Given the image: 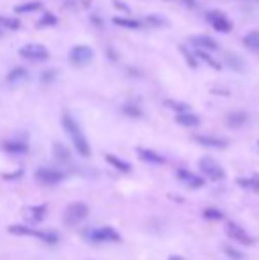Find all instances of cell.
Here are the masks:
<instances>
[{"label":"cell","mask_w":259,"mask_h":260,"mask_svg":"<svg viewBox=\"0 0 259 260\" xmlns=\"http://www.w3.org/2000/svg\"><path fill=\"white\" fill-rule=\"evenodd\" d=\"M57 23V18L53 16V14H45V16L39 20V23H38V27H46V25H55Z\"/></svg>","instance_id":"33"},{"label":"cell","mask_w":259,"mask_h":260,"mask_svg":"<svg viewBox=\"0 0 259 260\" xmlns=\"http://www.w3.org/2000/svg\"><path fill=\"white\" fill-rule=\"evenodd\" d=\"M165 104H167L169 108H172V110H176L178 114H179V112L188 110V106H186L185 103H178V101H172V99H167V101H165Z\"/></svg>","instance_id":"32"},{"label":"cell","mask_w":259,"mask_h":260,"mask_svg":"<svg viewBox=\"0 0 259 260\" xmlns=\"http://www.w3.org/2000/svg\"><path fill=\"white\" fill-rule=\"evenodd\" d=\"M27 77H28V73L25 67H14V69H11L9 75H7V82L16 85V84H20V82H23Z\"/></svg>","instance_id":"17"},{"label":"cell","mask_w":259,"mask_h":260,"mask_svg":"<svg viewBox=\"0 0 259 260\" xmlns=\"http://www.w3.org/2000/svg\"><path fill=\"white\" fill-rule=\"evenodd\" d=\"M46 214V205H34V207H28L25 212V218L30 223H39Z\"/></svg>","instance_id":"16"},{"label":"cell","mask_w":259,"mask_h":260,"mask_svg":"<svg viewBox=\"0 0 259 260\" xmlns=\"http://www.w3.org/2000/svg\"><path fill=\"white\" fill-rule=\"evenodd\" d=\"M203 214H204V218L210 219V221H218V219H224V212L218 211L217 207H208V209H204Z\"/></svg>","instance_id":"25"},{"label":"cell","mask_w":259,"mask_h":260,"mask_svg":"<svg viewBox=\"0 0 259 260\" xmlns=\"http://www.w3.org/2000/svg\"><path fill=\"white\" fill-rule=\"evenodd\" d=\"M137 153H139L140 160L147 161V163H151V165H164L165 163V158L151 149H137Z\"/></svg>","instance_id":"15"},{"label":"cell","mask_w":259,"mask_h":260,"mask_svg":"<svg viewBox=\"0 0 259 260\" xmlns=\"http://www.w3.org/2000/svg\"><path fill=\"white\" fill-rule=\"evenodd\" d=\"M89 239L94 241V243H117V241H121V236L112 227H102V229L91 230Z\"/></svg>","instance_id":"5"},{"label":"cell","mask_w":259,"mask_h":260,"mask_svg":"<svg viewBox=\"0 0 259 260\" xmlns=\"http://www.w3.org/2000/svg\"><path fill=\"white\" fill-rule=\"evenodd\" d=\"M146 23L153 25V27H164V25H167V20L161 18L160 14H149V16L146 18Z\"/></svg>","instance_id":"30"},{"label":"cell","mask_w":259,"mask_h":260,"mask_svg":"<svg viewBox=\"0 0 259 260\" xmlns=\"http://www.w3.org/2000/svg\"><path fill=\"white\" fill-rule=\"evenodd\" d=\"M87 214H89L87 204H84V202H73V204H70L64 209L62 218L68 227H75L80 221H84V219L87 218Z\"/></svg>","instance_id":"2"},{"label":"cell","mask_w":259,"mask_h":260,"mask_svg":"<svg viewBox=\"0 0 259 260\" xmlns=\"http://www.w3.org/2000/svg\"><path fill=\"white\" fill-rule=\"evenodd\" d=\"M107 161H109L110 165H112L114 168H117L119 172H124V173H128V172H132V165L126 163V161H123V160H119V158H116V156H112V154H107Z\"/></svg>","instance_id":"20"},{"label":"cell","mask_w":259,"mask_h":260,"mask_svg":"<svg viewBox=\"0 0 259 260\" xmlns=\"http://www.w3.org/2000/svg\"><path fill=\"white\" fill-rule=\"evenodd\" d=\"M238 184L243 188H249V190H252V191H259V175H252V177H249V179L240 177Z\"/></svg>","instance_id":"23"},{"label":"cell","mask_w":259,"mask_h":260,"mask_svg":"<svg viewBox=\"0 0 259 260\" xmlns=\"http://www.w3.org/2000/svg\"><path fill=\"white\" fill-rule=\"evenodd\" d=\"M178 179L181 180L185 186L192 188V190H196V188H201L204 186V179H201L199 175H196V173L188 172V170H178Z\"/></svg>","instance_id":"11"},{"label":"cell","mask_w":259,"mask_h":260,"mask_svg":"<svg viewBox=\"0 0 259 260\" xmlns=\"http://www.w3.org/2000/svg\"><path fill=\"white\" fill-rule=\"evenodd\" d=\"M9 232L16 234V236H34L36 237V232H38V230H32L23 225H13V227H9Z\"/></svg>","instance_id":"29"},{"label":"cell","mask_w":259,"mask_h":260,"mask_svg":"<svg viewBox=\"0 0 259 260\" xmlns=\"http://www.w3.org/2000/svg\"><path fill=\"white\" fill-rule=\"evenodd\" d=\"M225 64L235 71H243V67H245L243 59L236 55V53H225Z\"/></svg>","instance_id":"19"},{"label":"cell","mask_w":259,"mask_h":260,"mask_svg":"<svg viewBox=\"0 0 259 260\" xmlns=\"http://www.w3.org/2000/svg\"><path fill=\"white\" fill-rule=\"evenodd\" d=\"M199 168H201V172H203L204 175H206L208 179H211V180H222L225 177L224 168H222L220 165H218L217 161H215L213 158H210V156L201 158V160H199Z\"/></svg>","instance_id":"3"},{"label":"cell","mask_w":259,"mask_h":260,"mask_svg":"<svg viewBox=\"0 0 259 260\" xmlns=\"http://www.w3.org/2000/svg\"><path fill=\"white\" fill-rule=\"evenodd\" d=\"M20 55L28 60H46L50 53L43 45L30 43V45H25L23 48H20Z\"/></svg>","instance_id":"8"},{"label":"cell","mask_w":259,"mask_h":260,"mask_svg":"<svg viewBox=\"0 0 259 260\" xmlns=\"http://www.w3.org/2000/svg\"><path fill=\"white\" fill-rule=\"evenodd\" d=\"M243 45L250 50H259V32H250L243 38Z\"/></svg>","instance_id":"24"},{"label":"cell","mask_w":259,"mask_h":260,"mask_svg":"<svg viewBox=\"0 0 259 260\" xmlns=\"http://www.w3.org/2000/svg\"><path fill=\"white\" fill-rule=\"evenodd\" d=\"M257 143H259V142H257Z\"/></svg>","instance_id":"39"},{"label":"cell","mask_w":259,"mask_h":260,"mask_svg":"<svg viewBox=\"0 0 259 260\" xmlns=\"http://www.w3.org/2000/svg\"><path fill=\"white\" fill-rule=\"evenodd\" d=\"M224 251H225V255H229V257L235 258V260H242L243 258V255L240 253V251L233 250V248H229V246H224Z\"/></svg>","instance_id":"34"},{"label":"cell","mask_w":259,"mask_h":260,"mask_svg":"<svg viewBox=\"0 0 259 260\" xmlns=\"http://www.w3.org/2000/svg\"><path fill=\"white\" fill-rule=\"evenodd\" d=\"M169 260H185V258L179 257V255H171V257H169Z\"/></svg>","instance_id":"37"},{"label":"cell","mask_w":259,"mask_h":260,"mask_svg":"<svg viewBox=\"0 0 259 260\" xmlns=\"http://www.w3.org/2000/svg\"><path fill=\"white\" fill-rule=\"evenodd\" d=\"M41 9V2L34 0V2H27V4H21V6H16L14 11L18 14H23V13H34V11H39Z\"/></svg>","instance_id":"22"},{"label":"cell","mask_w":259,"mask_h":260,"mask_svg":"<svg viewBox=\"0 0 259 260\" xmlns=\"http://www.w3.org/2000/svg\"><path fill=\"white\" fill-rule=\"evenodd\" d=\"M190 43L201 50H218L217 41H215L213 38H210V35H193V38L190 39Z\"/></svg>","instance_id":"12"},{"label":"cell","mask_w":259,"mask_h":260,"mask_svg":"<svg viewBox=\"0 0 259 260\" xmlns=\"http://www.w3.org/2000/svg\"><path fill=\"white\" fill-rule=\"evenodd\" d=\"M62 126H64V129H66L68 135H70V138H71V142H73L77 153L84 158L91 156V145H89V142H87V138H85L84 131H82L80 124H78V122L75 121L70 114L62 115Z\"/></svg>","instance_id":"1"},{"label":"cell","mask_w":259,"mask_h":260,"mask_svg":"<svg viewBox=\"0 0 259 260\" xmlns=\"http://www.w3.org/2000/svg\"><path fill=\"white\" fill-rule=\"evenodd\" d=\"M36 179L43 184L53 186V184H59L60 180L64 179V173L55 170V168H39V170L36 172Z\"/></svg>","instance_id":"9"},{"label":"cell","mask_w":259,"mask_h":260,"mask_svg":"<svg viewBox=\"0 0 259 260\" xmlns=\"http://www.w3.org/2000/svg\"><path fill=\"white\" fill-rule=\"evenodd\" d=\"M196 55L199 57L201 60H204V62H206L208 66H211V67H213V69H220V64H218L217 60H213V57H210V55H208V53H206V50H201V48H199V50H197V52H196Z\"/></svg>","instance_id":"26"},{"label":"cell","mask_w":259,"mask_h":260,"mask_svg":"<svg viewBox=\"0 0 259 260\" xmlns=\"http://www.w3.org/2000/svg\"><path fill=\"white\" fill-rule=\"evenodd\" d=\"M92 57H94V52H92L89 46L78 45V46H75V48L71 50L70 62L73 64V66H77V67H84V66H87V64L91 62Z\"/></svg>","instance_id":"4"},{"label":"cell","mask_w":259,"mask_h":260,"mask_svg":"<svg viewBox=\"0 0 259 260\" xmlns=\"http://www.w3.org/2000/svg\"><path fill=\"white\" fill-rule=\"evenodd\" d=\"M114 23L119 25V27H126V28H140L142 23L137 20H130V18H114Z\"/></svg>","instance_id":"27"},{"label":"cell","mask_w":259,"mask_h":260,"mask_svg":"<svg viewBox=\"0 0 259 260\" xmlns=\"http://www.w3.org/2000/svg\"><path fill=\"white\" fill-rule=\"evenodd\" d=\"M0 28H7V30H16V28H20V21H18L16 18L0 16Z\"/></svg>","instance_id":"28"},{"label":"cell","mask_w":259,"mask_h":260,"mask_svg":"<svg viewBox=\"0 0 259 260\" xmlns=\"http://www.w3.org/2000/svg\"><path fill=\"white\" fill-rule=\"evenodd\" d=\"M225 232H228V236L231 237L233 241L243 244V246H250V244L254 243V239L249 236V234H247V230H243L242 227H240L238 223H235V221L225 223Z\"/></svg>","instance_id":"6"},{"label":"cell","mask_w":259,"mask_h":260,"mask_svg":"<svg viewBox=\"0 0 259 260\" xmlns=\"http://www.w3.org/2000/svg\"><path fill=\"white\" fill-rule=\"evenodd\" d=\"M196 142L204 147H211V149H225L229 143L228 140L218 138V136H211V135H197Z\"/></svg>","instance_id":"10"},{"label":"cell","mask_w":259,"mask_h":260,"mask_svg":"<svg viewBox=\"0 0 259 260\" xmlns=\"http://www.w3.org/2000/svg\"><path fill=\"white\" fill-rule=\"evenodd\" d=\"M206 20L210 21L211 27H213L215 30L222 32V34H228V32L233 28V23L228 20V16H225L224 13H220V11H208Z\"/></svg>","instance_id":"7"},{"label":"cell","mask_w":259,"mask_h":260,"mask_svg":"<svg viewBox=\"0 0 259 260\" xmlns=\"http://www.w3.org/2000/svg\"><path fill=\"white\" fill-rule=\"evenodd\" d=\"M183 53H185V57H186V62H188L190 66H193V67H196V60H193V57L190 55V53L186 52V50H183Z\"/></svg>","instance_id":"36"},{"label":"cell","mask_w":259,"mask_h":260,"mask_svg":"<svg viewBox=\"0 0 259 260\" xmlns=\"http://www.w3.org/2000/svg\"><path fill=\"white\" fill-rule=\"evenodd\" d=\"M4 149L7 153H13V154H25L28 151L27 143L25 142H18V140H13V142H6L4 143Z\"/></svg>","instance_id":"18"},{"label":"cell","mask_w":259,"mask_h":260,"mask_svg":"<svg viewBox=\"0 0 259 260\" xmlns=\"http://www.w3.org/2000/svg\"><path fill=\"white\" fill-rule=\"evenodd\" d=\"M176 122L181 126H185V128H196V126H199L201 119L197 117L196 114H192V112H179L178 115H176Z\"/></svg>","instance_id":"13"},{"label":"cell","mask_w":259,"mask_h":260,"mask_svg":"<svg viewBox=\"0 0 259 260\" xmlns=\"http://www.w3.org/2000/svg\"><path fill=\"white\" fill-rule=\"evenodd\" d=\"M123 112L128 115V117H140L142 115V110H140L137 104H133V103H126L123 106Z\"/></svg>","instance_id":"31"},{"label":"cell","mask_w":259,"mask_h":260,"mask_svg":"<svg viewBox=\"0 0 259 260\" xmlns=\"http://www.w3.org/2000/svg\"><path fill=\"white\" fill-rule=\"evenodd\" d=\"M245 2H259V0H245Z\"/></svg>","instance_id":"38"},{"label":"cell","mask_w":259,"mask_h":260,"mask_svg":"<svg viewBox=\"0 0 259 260\" xmlns=\"http://www.w3.org/2000/svg\"><path fill=\"white\" fill-rule=\"evenodd\" d=\"M247 121H249V115H247L245 112H231V114H228V117H225V124L235 129L242 128Z\"/></svg>","instance_id":"14"},{"label":"cell","mask_w":259,"mask_h":260,"mask_svg":"<svg viewBox=\"0 0 259 260\" xmlns=\"http://www.w3.org/2000/svg\"><path fill=\"white\" fill-rule=\"evenodd\" d=\"M53 156H55L57 161H60V163H66V161H70V151L66 149V147L62 145V143H53Z\"/></svg>","instance_id":"21"},{"label":"cell","mask_w":259,"mask_h":260,"mask_svg":"<svg viewBox=\"0 0 259 260\" xmlns=\"http://www.w3.org/2000/svg\"><path fill=\"white\" fill-rule=\"evenodd\" d=\"M53 78H55V71H45V73H43V77H41V82L43 84H50V82L53 80Z\"/></svg>","instance_id":"35"}]
</instances>
